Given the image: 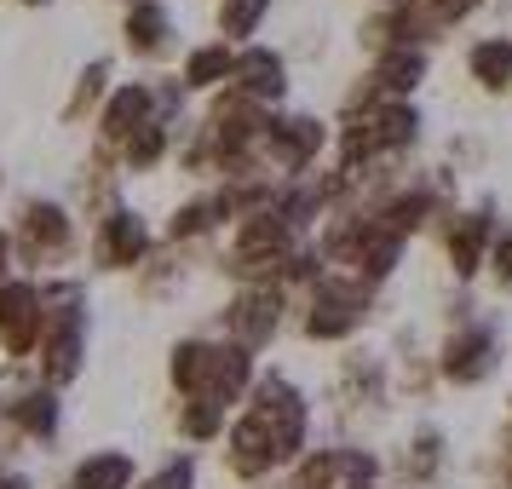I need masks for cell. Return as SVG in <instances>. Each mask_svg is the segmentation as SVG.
<instances>
[{"label":"cell","instance_id":"obj_1","mask_svg":"<svg viewBox=\"0 0 512 489\" xmlns=\"http://www.w3.org/2000/svg\"><path fill=\"white\" fill-rule=\"evenodd\" d=\"M81 248V231H75V213L52 196H24L12 208V259L35 271V277H58L64 265Z\"/></svg>","mask_w":512,"mask_h":489},{"label":"cell","instance_id":"obj_2","mask_svg":"<svg viewBox=\"0 0 512 489\" xmlns=\"http://www.w3.org/2000/svg\"><path fill=\"white\" fill-rule=\"evenodd\" d=\"M443 259H449V271H455V282H472L478 271L489 265V248H495V236H501V225H495V196H478V202H466V208L443 213Z\"/></svg>","mask_w":512,"mask_h":489},{"label":"cell","instance_id":"obj_3","mask_svg":"<svg viewBox=\"0 0 512 489\" xmlns=\"http://www.w3.org/2000/svg\"><path fill=\"white\" fill-rule=\"evenodd\" d=\"M501 357H507L501 328L489 323V317H478V323H461L443 334L438 374H443V386H484L489 374L501 369Z\"/></svg>","mask_w":512,"mask_h":489},{"label":"cell","instance_id":"obj_4","mask_svg":"<svg viewBox=\"0 0 512 489\" xmlns=\"http://www.w3.org/2000/svg\"><path fill=\"white\" fill-rule=\"evenodd\" d=\"M156 242H162V231H156L139 208H127V202H121L110 219H98V225H93L87 254H93L98 271H144V259L156 254Z\"/></svg>","mask_w":512,"mask_h":489},{"label":"cell","instance_id":"obj_5","mask_svg":"<svg viewBox=\"0 0 512 489\" xmlns=\"http://www.w3.org/2000/svg\"><path fill=\"white\" fill-rule=\"evenodd\" d=\"M282 311H288V288H282V282H265V288H236L231 305L219 311V328H225V340H236V346L265 351L271 340H277Z\"/></svg>","mask_w":512,"mask_h":489},{"label":"cell","instance_id":"obj_6","mask_svg":"<svg viewBox=\"0 0 512 489\" xmlns=\"http://www.w3.org/2000/svg\"><path fill=\"white\" fill-rule=\"evenodd\" d=\"M225 466H231L236 484H265L271 472H282V449L271 438V426L254 415V409H236L231 432H225Z\"/></svg>","mask_w":512,"mask_h":489},{"label":"cell","instance_id":"obj_7","mask_svg":"<svg viewBox=\"0 0 512 489\" xmlns=\"http://www.w3.org/2000/svg\"><path fill=\"white\" fill-rule=\"evenodd\" d=\"M150 121H156V87H150V81H116V93H110V104H104V116L93 121L98 127L93 144L121 150V144L133 139L139 127H150Z\"/></svg>","mask_w":512,"mask_h":489},{"label":"cell","instance_id":"obj_8","mask_svg":"<svg viewBox=\"0 0 512 489\" xmlns=\"http://www.w3.org/2000/svg\"><path fill=\"white\" fill-rule=\"evenodd\" d=\"M121 52L139 58V64L173 52V12H167V0H133V6H121Z\"/></svg>","mask_w":512,"mask_h":489},{"label":"cell","instance_id":"obj_9","mask_svg":"<svg viewBox=\"0 0 512 489\" xmlns=\"http://www.w3.org/2000/svg\"><path fill=\"white\" fill-rule=\"evenodd\" d=\"M0 415L12 420V432L29 443H52L64 426V392L52 386H18L12 397H0Z\"/></svg>","mask_w":512,"mask_h":489},{"label":"cell","instance_id":"obj_10","mask_svg":"<svg viewBox=\"0 0 512 489\" xmlns=\"http://www.w3.org/2000/svg\"><path fill=\"white\" fill-rule=\"evenodd\" d=\"M236 93H248L254 104H265V110H277L282 98H288V58H282L277 47H236Z\"/></svg>","mask_w":512,"mask_h":489},{"label":"cell","instance_id":"obj_11","mask_svg":"<svg viewBox=\"0 0 512 489\" xmlns=\"http://www.w3.org/2000/svg\"><path fill=\"white\" fill-rule=\"evenodd\" d=\"M179 81L190 93H225L236 81V47L231 41H196L179 58Z\"/></svg>","mask_w":512,"mask_h":489},{"label":"cell","instance_id":"obj_12","mask_svg":"<svg viewBox=\"0 0 512 489\" xmlns=\"http://www.w3.org/2000/svg\"><path fill=\"white\" fill-rule=\"evenodd\" d=\"M369 75L386 98H415L420 87H426V75H432V52L426 47H392L369 64Z\"/></svg>","mask_w":512,"mask_h":489},{"label":"cell","instance_id":"obj_13","mask_svg":"<svg viewBox=\"0 0 512 489\" xmlns=\"http://www.w3.org/2000/svg\"><path fill=\"white\" fill-rule=\"evenodd\" d=\"M208 369H213V334H185L167 346V386L185 397H202L208 392Z\"/></svg>","mask_w":512,"mask_h":489},{"label":"cell","instance_id":"obj_14","mask_svg":"<svg viewBox=\"0 0 512 489\" xmlns=\"http://www.w3.org/2000/svg\"><path fill=\"white\" fill-rule=\"evenodd\" d=\"M369 127H374V139H380V156H403V150L420 144L426 116H420L415 98H380V104L369 110Z\"/></svg>","mask_w":512,"mask_h":489},{"label":"cell","instance_id":"obj_15","mask_svg":"<svg viewBox=\"0 0 512 489\" xmlns=\"http://www.w3.org/2000/svg\"><path fill=\"white\" fill-rule=\"evenodd\" d=\"M58 489H139V461L127 449H93L70 466Z\"/></svg>","mask_w":512,"mask_h":489},{"label":"cell","instance_id":"obj_16","mask_svg":"<svg viewBox=\"0 0 512 489\" xmlns=\"http://www.w3.org/2000/svg\"><path fill=\"white\" fill-rule=\"evenodd\" d=\"M443 461H449V443H443L438 426H420V432H409V443H403V455H397V484L409 489H426L443 478Z\"/></svg>","mask_w":512,"mask_h":489},{"label":"cell","instance_id":"obj_17","mask_svg":"<svg viewBox=\"0 0 512 489\" xmlns=\"http://www.w3.org/2000/svg\"><path fill=\"white\" fill-rule=\"evenodd\" d=\"M110 58H93L87 70H75V81H70V93H64V104H58V116L70 121V127H81L87 116H104V104H110Z\"/></svg>","mask_w":512,"mask_h":489},{"label":"cell","instance_id":"obj_18","mask_svg":"<svg viewBox=\"0 0 512 489\" xmlns=\"http://www.w3.org/2000/svg\"><path fill=\"white\" fill-rule=\"evenodd\" d=\"M466 75L478 93H512V35H478L466 47Z\"/></svg>","mask_w":512,"mask_h":489},{"label":"cell","instance_id":"obj_19","mask_svg":"<svg viewBox=\"0 0 512 489\" xmlns=\"http://www.w3.org/2000/svg\"><path fill=\"white\" fill-rule=\"evenodd\" d=\"M213 231H225L219 208H213L208 190H196L190 202H173V213H167V225H162V242L167 248H190V242H208Z\"/></svg>","mask_w":512,"mask_h":489},{"label":"cell","instance_id":"obj_20","mask_svg":"<svg viewBox=\"0 0 512 489\" xmlns=\"http://www.w3.org/2000/svg\"><path fill=\"white\" fill-rule=\"evenodd\" d=\"M116 156H121V173H133V179L139 173H156L162 162H173V127L167 121H150V127H139L133 139L121 144Z\"/></svg>","mask_w":512,"mask_h":489},{"label":"cell","instance_id":"obj_21","mask_svg":"<svg viewBox=\"0 0 512 489\" xmlns=\"http://www.w3.org/2000/svg\"><path fill=\"white\" fill-rule=\"evenodd\" d=\"M231 409L225 403H208V397H185L179 409H173V426H179V438L185 443H213L231 432Z\"/></svg>","mask_w":512,"mask_h":489},{"label":"cell","instance_id":"obj_22","mask_svg":"<svg viewBox=\"0 0 512 489\" xmlns=\"http://www.w3.org/2000/svg\"><path fill=\"white\" fill-rule=\"evenodd\" d=\"M271 18V0H219L213 6V29H219V41H231V47H254L259 24Z\"/></svg>","mask_w":512,"mask_h":489},{"label":"cell","instance_id":"obj_23","mask_svg":"<svg viewBox=\"0 0 512 489\" xmlns=\"http://www.w3.org/2000/svg\"><path fill=\"white\" fill-rule=\"evenodd\" d=\"M133 282H139L144 300H167V294L185 282V265H179L173 254H162V248H156V254L144 259V271H133Z\"/></svg>","mask_w":512,"mask_h":489},{"label":"cell","instance_id":"obj_24","mask_svg":"<svg viewBox=\"0 0 512 489\" xmlns=\"http://www.w3.org/2000/svg\"><path fill=\"white\" fill-rule=\"evenodd\" d=\"M139 489H196V455H190V449L167 455L150 478H139Z\"/></svg>","mask_w":512,"mask_h":489},{"label":"cell","instance_id":"obj_25","mask_svg":"<svg viewBox=\"0 0 512 489\" xmlns=\"http://www.w3.org/2000/svg\"><path fill=\"white\" fill-rule=\"evenodd\" d=\"M489 277H495V288L512 294V225L495 236V248H489Z\"/></svg>","mask_w":512,"mask_h":489},{"label":"cell","instance_id":"obj_26","mask_svg":"<svg viewBox=\"0 0 512 489\" xmlns=\"http://www.w3.org/2000/svg\"><path fill=\"white\" fill-rule=\"evenodd\" d=\"M12 277V225H0V282Z\"/></svg>","mask_w":512,"mask_h":489},{"label":"cell","instance_id":"obj_27","mask_svg":"<svg viewBox=\"0 0 512 489\" xmlns=\"http://www.w3.org/2000/svg\"><path fill=\"white\" fill-rule=\"evenodd\" d=\"M24 6H52V0H24Z\"/></svg>","mask_w":512,"mask_h":489},{"label":"cell","instance_id":"obj_28","mask_svg":"<svg viewBox=\"0 0 512 489\" xmlns=\"http://www.w3.org/2000/svg\"><path fill=\"white\" fill-rule=\"evenodd\" d=\"M0 185H6V167H0Z\"/></svg>","mask_w":512,"mask_h":489}]
</instances>
